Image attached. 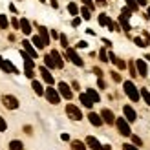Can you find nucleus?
<instances>
[{
	"label": "nucleus",
	"mask_w": 150,
	"mask_h": 150,
	"mask_svg": "<svg viewBox=\"0 0 150 150\" xmlns=\"http://www.w3.org/2000/svg\"><path fill=\"white\" fill-rule=\"evenodd\" d=\"M123 150H139L136 145H128V143H126V145H123Z\"/></svg>",
	"instance_id": "e433bc0d"
},
{
	"label": "nucleus",
	"mask_w": 150,
	"mask_h": 150,
	"mask_svg": "<svg viewBox=\"0 0 150 150\" xmlns=\"http://www.w3.org/2000/svg\"><path fill=\"white\" fill-rule=\"evenodd\" d=\"M86 145H88L90 148H93V150H103L101 143H99V141H97L93 136H88V137H86Z\"/></svg>",
	"instance_id": "f8f14e48"
},
{
	"label": "nucleus",
	"mask_w": 150,
	"mask_h": 150,
	"mask_svg": "<svg viewBox=\"0 0 150 150\" xmlns=\"http://www.w3.org/2000/svg\"><path fill=\"white\" fill-rule=\"evenodd\" d=\"M86 93H88V97H90V99H92L93 103H99V93H97L95 90H92V88H90Z\"/></svg>",
	"instance_id": "393cba45"
},
{
	"label": "nucleus",
	"mask_w": 150,
	"mask_h": 150,
	"mask_svg": "<svg viewBox=\"0 0 150 150\" xmlns=\"http://www.w3.org/2000/svg\"><path fill=\"white\" fill-rule=\"evenodd\" d=\"M81 15H82V18H84V20H90V18H92V15H90V7H82V9H81Z\"/></svg>",
	"instance_id": "c85d7f7f"
},
{
	"label": "nucleus",
	"mask_w": 150,
	"mask_h": 150,
	"mask_svg": "<svg viewBox=\"0 0 150 150\" xmlns=\"http://www.w3.org/2000/svg\"><path fill=\"white\" fill-rule=\"evenodd\" d=\"M132 141H134V145H136V146H141V145H143L141 137H137V136H132Z\"/></svg>",
	"instance_id": "72a5a7b5"
},
{
	"label": "nucleus",
	"mask_w": 150,
	"mask_h": 150,
	"mask_svg": "<svg viewBox=\"0 0 150 150\" xmlns=\"http://www.w3.org/2000/svg\"><path fill=\"white\" fill-rule=\"evenodd\" d=\"M145 59H146V61H150V55H146V57H145Z\"/></svg>",
	"instance_id": "de8ad7c7"
},
{
	"label": "nucleus",
	"mask_w": 150,
	"mask_h": 150,
	"mask_svg": "<svg viewBox=\"0 0 150 150\" xmlns=\"http://www.w3.org/2000/svg\"><path fill=\"white\" fill-rule=\"evenodd\" d=\"M44 95H46V99H48L51 104H59V101H61V95H59V92H57L55 88H46Z\"/></svg>",
	"instance_id": "20e7f679"
},
{
	"label": "nucleus",
	"mask_w": 150,
	"mask_h": 150,
	"mask_svg": "<svg viewBox=\"0 0 150 150\" xmlns=\"http://www.w3.org/2000/svg\"><path fill=\"white\" fill-rule=\"evenodd\" d=\"M93 73H95V75H97V77H101V75H103V71H101V70H99V68H93Z\"/></svg>",
	"instance_id": "79ce46f5"
},
{
	"label": "nucleus",
	"mask_w": 150,
	"mask_h": 150,
	"mask_svg": "<svg viewBox=\"0 0 150 150\" xmlns=\"http://www.w3.org/2000/svg\"><path fill=\"white\" fill-rule=\"evenodd\" d=\"M61 42L64 48H68V39H66V35H61Z\"/></svg>",
	"instance_id": "ea45409f"
},
{
	"label": "nucleus",
	"mask_w": 150,
	"mask_h": 150,
	"mask_svg": "<svg viewBox=\"0 0 150 150\" xmlns=\"http://www.w3.org/2000/svg\"><path fill=\"white\" fill-rule=\"evenodd\" d=\"M123 88H125V93L130 97L132 101H139V92H137V88H136V84L134 82H130V81H126L125 84H123Z\"/></svg>",
	"instance_id": "f257e3e1"
},
{
	"label": "nucleus",
	"mask_w": 150,
	"mask_h": 150,
	"mask_svg": "<svg viewBox=\"0 0 150 150\" xmlns=\"http://www.w3.org/2000/svg\"><path fill=\"white\" fill-rule=\"evenodd\" d=\"M79 24H81V18H79V17H75V18L71 20V26H73V28H77Z\"/></svg>",
	"instance_id": "58836bf2"
},
{
	"label": "nucleus",
	"mask_w": 150,
	"mask_h": 150,
	"mask_svg": "<svg viewBox=\"0 0 150 150\" xmlns=\"http://www.w3.org/2000/svg\"><path fill=\"white\" fill-rule=\"evenodd\" d=\"M137 4L139 6H146V0H137Z\"/></svg>",
	"instance_id": "a18cd8bd"
},
{
	"label": "nucleus",
	"mask_w": 150,
	"mask_h": 150,
	"mask_svg": "<svg viewBox=\"0 0 150 150\" xmlns=\"http://www.w3.org/2000/svg\"><path fill=\"white\" fill-rule=\"evenodd\" d=\"M123 114H125V117H126V121H128V123H134V121L137 119L136 110H134L132 106H128V104H126V106H123Z\"/></svg>",
	"instance_id": "0eeeda50"
},
{
	"label": "nucleus",
	"mask_w": 150,
	"mask_h": 150,
	"mask_svg": "<svg viewBox=\"0 0 150 150\" xmlns=\"http://www.w3.org/2000/svg\"><path fill=\"white\" fill-rule=\"evenodd\" d=\"M141 97H143V99H145V103H146L148 106H150V92H148L146 88H141Z\"/></svg>",
	"instance_id": "bb28decb"
},
{
	"label": "nucleus",
	"mask_w": 150,
	"mask_h": 150,
	"mask_svg": "<svg viewBox=\"0 0 150 150\" xmlns=\"http://www.w3.org/2000/svg\"><path fill=\"white\" fill-rule=\"evenodd\" d=\"M88 46V42H84V40H81L79 44H77V48H86Z\"/></svg>",
	"instance_id": "a19ab883"
},
{
	"label": "nucleus",
	"mask_w": 150,
	"mask_h": 150,
	"mask_svg": "<svg viewBox=\"0 0 150 150\" xmlns=\"http://www.w3.org/2000/svg\"><path fill=\"white\" fill-rule=\"evenodd\" d=\"M66 57H68L75 66H82V59H81L77 53H75V50H73V48H68V50H66Z\"/></svg>",
	"instance_id": "423d86ee"
},
{
	"label": "nucleus",
	"mask_w": 150,
	"mask_h": 150,
	"mask_svg": "<svg viewBox=\"0 0 150 150\" xmlns=\"http://www.w3.org/2000/svg\"><path fill=\"white\" fill-rule=\"evenodd\" d=\"M33 44H35V48H37V50H42L44 46H46V44H44V40L40 39L39 35H35V37H33Z\"/></svg>",
	"instance_id": "4be33fe9"
},
{
	"label": "nucleus",
	"mask_w": 150,
	"mask_h": 150,
	"mask_svg": "<svg viewBox=\"0 0 150 150\" xmlns=\"http://www.w3.org/2000/svg\"><path fill=\"white\" fill-rule=\"evenodd\" d=\"M39 33H40V39L44 40V44H46V46H48V44H50V35H48V31H46V28H39Z\"/></svg>",
	"instance_id": "412c9836"
},
{
	"label": "nucleus",
	"mask_w": 150,
	"mask_h": 150,
	"mask_svg": "<svg viewBox=\"0 0 150 150\" xmlns=\"http://www.w3.org/2000/svg\"><path fill=\"white\" fill-rule=\"evenodd\" d=\"M7 24H9V22H7V17H6V15H0V28L6 29V28H7Z\"/></svg>",
	"instance_id": "473e14b6"
},
{
	"label": "nucleus",
	"mask_w": 150,
	"mask_h": 150,
	"mask_svg": "<svg viewBox=\"0 0 150 150\" xmlns=\"http://www.w3.org/2000/svg\"><path fill=\"white\" fill-rule=\"evenodd\" d=\"M0 68H2L4 71H7V73H17V68H15L9 61H6L4 57H0Z\"/></svg>",
	"instance_id": "6e6552de"
},
{
	"label": "nucleus",
	"mask_w": 150,
	"mask_h": 150,
	"mask_svg": "<svg viewBox=\"0 0 150 150\" xmlns=\"http://www.w3.org/2000/svg\"><path fill=\"white\" fill-rule=\"evenodd\" d=\"M39 71H40V75H42V79H44V81H46V82H48V84H50V86H51V84H53V75H51V73H50V70L46 68V66H42V68H40Z\"/></svg>",
	"instance_id": "9b49d317"
},
{
	"label": "nucleus",
	"mask_w": 150,
	"mask_h": 150,
	"mask_svg": "<svg viewBox=\"0 0 150 150\" xmlns=\"http://www.w3.org/2000/svg\"><path fill=\"white\" fill-rule=\"evenodd\" d=\"M6 128H7V123L0 117V132H6Z\"/></svg>",
	"instance_id": "c9c22d12"
},
{
	"label": "nucleus",
	"mask_w": 150,
	"mask_h": 150,
	"mask_svg": "<svg viewBox=\"0 0 150 150\" xmlns=\"http://www.w3.org/2000/svg\"><path fill=\"white\" fill-rule=\"evenodd\" d=\"M88 119H90V123H92L93 126H101L104 121H103V117L101 115H97V114H93V112H90L88 114Z\"/></svg>",
	"instance_id": "ddd939ff"
},
{
	"label": "nucleus",
	"mask_w": 150,
	"mask_h": 150,
	"mask_svg": "<svg viewBox=\"0 0 150 150\" xmlns=\"http://www.w3.org/2000/svg\"><path fill=\"white\" fill-rule=\"evenodd\" d=\"M40 2H44V0H40Z\"/></svg>",
	"instance_id": "09e8293b"
},
{
	"label": "nucleus",
	"mask_w": 150,
	"mask_h": 150,
	"mask_svg": "<svg viewBox=\"0 0 150 150\" xmlns=\"http://www.w3.org/2000/svg\"><path fill=\"white\" fill-rule=\"evenodd\" d=\"M61 139H62V141H68V139H70V136H68V134H62Z\"/></svg>",
	"instance_id": "c03bdc74"
},
{
	"label": "nucleus",
	"mask_w": 150,
	"mask_h": 150,
	"mask_svg": "<svg viewBox=\"0 0 150 150\" xmlns=\"http://www.w3.org/2000/svg\"><path fill=\"white\" fill-rule=\"evenodd\" d=\"M51 57H53V61H55V64H57V68H62L64 66V62H62V59H61V55H59V51H51Z\"/></svg>",
	"instance_id": "6ab92c4d"
},
{
	"label": "nucleus",
	"mask_w": 150,
	"mask_h": 150,
	"mask_svg": "<svg viewBox=\"0 0 150 150\" xmlns=\"http://www.w3.org/2000/svg\"><path fill=\"white\" fill-rule=\"evenodd\" d=\"M20 29H22V33L29 35V33H31V24H29L26 18H22V20H20Z\"/></svg>",
	"instance_id": "f3484780"
},
{
	"label": "nucleus",
	"mask_w": 150,
	"mask_h": 150,
	"mask_svg": "<svg viewBox=\"0 0 150 150\" xmlns=\"http://www.w3.org/2000/svg\"><path fill=\"white\" fill-rule=\"evenodd\" d=\"M9 150H24V145H22L20 141L15 139V141H11V143H9Z\"/></svg>",
	"instance_id": "5701e85b"
},
{
	"label": "nucleus",
	"mask_w": 150,
	"mask_h": 150,
	"mask_svg": "<svg viewBox=\"0 0 150 150\" xmlns=\"http://www.w3.org/2000/svg\"><path fill=\"white\" fill-rule=\"evenodd\" d=\"M31 88L35 90V93H39V95H44V92H46V90L42 88L40 82H39V81H35V79H33V82H31Z\"/></svg>",
	"instance_id": "a211bd4d"
},
{
	"label": "nucleus",
	"mask_w": 150,
	"mask_h": 150,
	"mask_svg": "<svg viewBox=\"0 0 150 150\" xmlns=\"http://www.w3.org/2000/svg\"><path fill=\"white\" fill-rule=\"evenodd\" d=\"M44 64H46V68H57V64H55V61H53V57H51V53L50 55H46L44 57Z\"/></svg>",
	"instance_id": "aec40b11"
},
{
	"label": "nucleus",
	"mask_w": 150,
	"mask_h": 150,
	"mask_svg": "<svg viewBox=\"0 0 150 150\" xmlns=\"http://www.w3.org/2000/svg\"><path fill=\"white\" fill-rule=\"evenodd\" d=\"M101 117H103V121L104 123H108V125H112L115 121V115H114V112L112 110H108V108H104L103 112H101Z\"/></svg>",
	"instance_id": "9d476101"
},
{
	"label": "nucleus",
	"mask_w": 150,
	"mask_h": 150,
	"mask_svg": "<svg viewBox=\"0 0 150 150\" xmlns=\"http://www.w3.org/2000/svg\"><path fill=\"white\" fill-rule=\"evenodd\" d=\"M22 44H24V50L28 51V53L31 55L33 59H37V50H35V48L31 46V42H29V40H24V42H22Z\"/></svg>",
	"instance_id": "2eb2a0df"
},
{
	"label": "nucleus",
	"mask_w": 150,
	"mask_h": 150,
	"mask_svg": "<svg viewBox=\"0 0 150 150\" xmlns=\"http://www.w3.org/2000/svg\"><path fill=\"white\" fill-rule=\"evenodd\" d=\"M2 103H4V106L9 108V110L18 108V99H17V97H13V95H4L2 97Z\"/></svg>",
	"instance_id": "39448f33"
},
{
	"label": "nucleus",
	"mask_w": 150,
	"mask_h": 150,
	"mask_svg": "<svg viewBox=\"0 0 150 150\" xmlns=\"http://www.w3.org/2000/svg\"><path fill=\"white\" fill-rule=\"evenodd\" d=\"M82 4H84L86 7H90V9H92V7H93V0H82Z\"/></svg>",
	"instance_id": "4c0bfd02"
},
{
	"label": "nucleus",
	"mask_w": 150,
	"mask_h": 150,
	"mask_svg": "<svg viewBox=\"0 0 150 150\" xmlns=\"http://www.w3.org/2000/svg\"><path fill=\"white\" fill-rule=\"evenodd\" d=\"M136 66H137V71H139L141 77H145V75L148 73V70H146V62L143 61V59H137V61H136Z\"/></svg>",
	"instance_id": "4468645a"
},
{
	"label": "nucleus",
	"mask_w": 150,
	"mask_h": 150,
	"mask_svg": "<svg viewBox=\"0 0 150 150\" xmlns=\"http://www.w3.org/2000/svg\"><path fill=\"white\" fill-rule=\"evenodd\" d=\"M71 150H86V146L81 141H71Z\"/></svg>",
	"instance_id": "cd10ccee"
},
{
	"label": "nucleus",
	"mask_w": 150,
	"mask_h": 150,
	"mask_svg": "<svg viewBox=\"0 0 150 150\" xmlns=\"http://www.w3.org/2000/svg\"><path fill=\"white\" fill-rule=\"evenodd\" d=\"M134 42H136L139 48H145L146 44H148V40H146V39H141V37H136V39H134Z\"/></svg>",
	"instance_id": "c756f323"
},
{
	"label": "nucleus",
	"mask_w": 150,
	"mask_h": 150,
	"mask_svg": "<svg viewBox=\"0 0 150 150\" xmlns=\"http://www.w3.org/2000/svg\"><path fill=\"white\" fill-rule=\"evenodd\" d=\"M59 93H61L64 99H71V90L66 82H59Z\"/></svg>",
	"instance_id": "1a4fd4ad"
},
{
	"label": "nucleus",
	"mask_w": 150,
	"mask_h": 150,
	"mask_svg": "<svg viewBox=\"0 0 150 150\" xmlns=\"http://www.w3.org/2000/svg\"><path fill=\"white\" fill-rule=\"evenodd\" d=\"M68 11L71 13V15H79V7H77V4H68Z\"/></svg>",
	"instance_id": "2f4dec72"
},
{
	"label": "nucleus",
	"mask_w": 150,
	"mask_h": 150,
	"mask_svg": "<svg viewBox=\"0 0 150 150\" xmlns=\"http://www.w3.org/2000/svg\"><path fill=\"white\" fill-rule=\"evenodd\" d=\"M97 4H101V6H104L106 2H104V0H97Z\"/></svg>",
	"instance_id": "49530a36"
},
{
	"label": "nucleus",
	"mask_w": 150,
	"mask_h": 150,
	"mask_svg": "<svg viewBox=\"0 0 150 150\" xmlns=\"http://www.w3.org/2000/svg\"><path fill=\"white\" fill-rule=\"evenodd\" d=\"M126 6H128V9H132V11H137V0H126Z\"/></svg>",
	"instance_id": "7c9ffc66"
},
{
	"label": "nucleus",
	"mask_w": 150,
	"mask_h": 150,
	"mask_svg": "<svg viewBox=\"0 0 150 150\" xmlns=\"http://www.w3.org/2000/svg\"><path fill=\"white\" fill-rule=\"evenodd\" d=\"M115 125H117V130H119L121 136H130V134H132L130 125H128V121H126V117H119L117 121H115Z\"/></svg>",
	"instance_id": "f03ea898"
},
{
	"label": "nucleus",
	"mask_w": 150,
	"mask_h": 150,
	"mask_svg": "<svg viewBox=\"0 0 150 150\" xmlns=\"http://www.w3.org/2000/svg\"><path fill=\"white\" fill-rule=\"evenodd\" d=\"M99 24H101V26H110L112 20H110L108 15H99Z\"/></svg>",
	"instance_id": "b1692460"
},
{
	"label": "nucleus",
	"mask_w": 150,
	"mask_h": 150,
	"mask_svg": "<svg viewBox=\"0 0 150 150\" xmlns=\"http://www.w3.org/2000/svg\"><path fill=\"white\" fill-rule=\"evenodd\" d=\"M99 57H101V61H103V62H106V61H108V55H106V51H104V50L99 51Z\"/></svg>",
	"instance_id": "f704fd0d"
},
{
	"label": "nucleus",
	"mask_w": 150,
	"mask_h": 150,
	"mask_svg": "<svg viewBox=\"0 0 150 150\" xmlns=\"http://www.w3.org/2000/svg\"><path fill=\"white\" fill-rule=\"evenodd\" d=\"M112 77H114V81H117V82H119V81H121V77H119V75H117L115 71H114V73H112Z\"/></svg>",
	"instance_id": "37998d69"
},
{
	"label": "nucleus",
	"mask_w": 150,
	"mask_h": 150,
	"mask_svg": "<svg viewBox=\"0 0 150 150\" xmlns=\"http://www.w3.org/2000/svg\"><path fill=\"white\" fill-rule=\"evenodd\" d=\"M79 99H81V103L84 104L86 108H92L93 104H95V103H93V101H92V99L88 97V93H81V97H79Z\"/></svg>",
	"instance_id": "dca6fc26"
},
{
	"label": "nucleus",
	"mask_w": 150,
	"mask_h": 150,
	"mask_svg": "<svg viewBox=\"0 0 150 150\" xmlns=\"http://www.w3.org/2000/svg\"><path fill=\"white\" fill-rule=\"evenodd\" d=\"M66 114H68V117L73 119V121H81V119H82L81 110L75 106V104H68V106H66Z\"/></svg>",
	"instance_id": "7ed1b4c3"
},
{
	"label": "nucleus",
	"mask_w": 150,
	"mask_h": 150,
	"mask_svg": "<svg viewBox=\"0 0 150 150\" xmlns=\"http://www.w3.org/2000/svg\"><path fill=\"white\" fill-rule=\"evenodd\" d=\"M119 20H121V26H123V29H125V31H130V24H128V18H126L125 17V15H121V18H119Z\"/></svg>",
	"instance_id": "a878e982"
}]
</instances>
